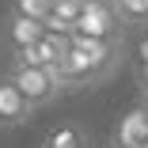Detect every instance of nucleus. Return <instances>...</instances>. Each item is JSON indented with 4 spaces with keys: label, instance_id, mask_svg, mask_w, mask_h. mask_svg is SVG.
Listing matches in <instances>:
<instances>
[{
    "label": "nucleus",
    "instance_id": "nucleus-7",
    "mask_svg": "<svg viewBox=\"0 0 148 148\" xmlns=\"http://www.w3.org/2000/svg\"><path fill=\"white\" fill-rule=\"evenodd\" d=\"M122 27H148V0H110Z\"/></svg>",
    "mask_w": 148,
    "mask_h": 148
},
{
    "label": "nucleus",
    "instance_id": "nucleus-8",
    "mask_svg": "<svg viewBox=\"0 0 148 148\" xmlns=\"http://www.w3.org/2000/svg\"><path fill=\"white\" fill-rule=\"evenodd\" d=\"M42 144L46 148H87V137L80 125H53Z\"/></svg>",
    "mask_w": 148,
    "mask_h": 148
},
{
    "label": "nucleus",
    "instance_id": "nucleus-1",
    "mask_svg": "<svg viewBox=\"0 0 148 148\" xmlns=\"http://www.w3.org/2000/svg\"><path fill=\"white\" fill-rule=\"evenodd\" d=\"M8 80L23 91V99L31 103L34 110H38V106H49L57 95L65 91L61 80H57V72H53V69H38V65H12Z\"/></svg>",
    "mask_w": 148,
    "mask_h": 148
},
{
    "label": "nucleus",
    "instance_id": "nucleus-12",
    "mask_svg": "<svg viewBox=\"0 0 148 148\" xmlns=\"http://www.w3.org/2000/svg\"><path fill=\"white\" fill-rule=\"evenodd\" d=\"M144 110H148V99H144Z\"/></svg>",
    "mask_w": 148,
    "mask_h": 148
},
{
    "label": "nucleus",
    "instance_id": "nucleus-10",
    "mask_svg": "<svg viewBox=\"0 0 148 148\" xmlns=\"http://www.w3.org/2000/svg\"><path fill=\"white\" fill-rule=\"evenodd\" d=\"M140 65H148V38L140 42Z\"/></svg>",
    "mask_w": 148,
    "mask_h": 148
},
{
    "label": "nucleus",
    "instance_id": "nucleus-3",
    "mask_svg": "<svg viewBox=\"0 0 148 148\" xmlns=\"http://www.w3.org/2000/svg\"><path fill=\"white\" fill-rule=\"evenodd\" d=\"M53 72H57V80H61L65 91H76V87H91V84H99L110 69H103L99 61H91L87 53H80V49L72 46L61 61L53 65Z\"/></svg>",
    "mask_w": 148,
    "mask_h": 148
},
{
    "label": "nucleus",
    "instance_id": "nucleus-11",
    "mask_svg": "<svg viewBox=\"0 0 148 148\" xmlns=\"http://www.w3.org/2000/svg\"><path fill=\"white\" fill-rule=\"evenodd\" d=\"M140 84L148 87V65H140Z\"/></svg>",
    "mask_w": 148,
    "mask_h": 148
},
{
    "label": "nucleus",
    "instance_id": "nucleus-13",
    "mask_svg": "<svg viewBox=\"0 0 148 148\" xmlns=\"http://www.w3.org/2000/svg\"><path fill=\"white\" fill-rule=\"evenodd\" d=\"M110 148H118V144H110Z\"/></svg>",
    "mask_w": 148,
    "mask_h": 148
},
{
    "label": "nucleus",
    "instance_id": "nucleus-6",
    "mask_svg": "<svg viewBox=\"0 0 148 148\" xmlns=\"http://www.w3.org/2000/svg\"><path fill=\"white\" fill-rule=\"evenodd\" d=\"M8 42H12V49H23V46H34V42H42V34H46V27L38 23V19H27V15H8Z\"/></svg>",
    "mask_w": 148,
    "mask_h": 148
},
{
    "label": "nucleus",
    "instance_id": "nucleus-5",
    "mask_svg": "<svg viewBox=\"0 0 148 148\" xmlns=\"http://www.w3.org/2000/svg\"><path fill=\"white\" fill-rule=\"evenodd\" d=\"M31 114H34V106L23 99V91L8 76H0V129H15L23 122H31Z\"/></svg>",
    "mask_w": 148,
    "mask_h": 148
},
{
    "label": "nucleus",
    "instance_id": "nucleus-14",
    "mask_svg": "<svg viewBox=\"0 0 148 148\" xmlns=\"http://www.w3.org/2000/svg\"><path fill=\"white\" fill-rule=\"evenodd\" d=\"M42 148H46V144H42Z\"/></svg>",
    "mask_w": 148,
    "mask_h": 148
},
{
    "label": "nucleus",
    "instance_id": "nucleus-4",
    "mask_svg": "<svg viewBox=\"0 0 148 148\" xmlns=\"http://www.w3.org/2000/svg\"><path fill=\"white\" fill-rule=\"evenodd\" d=\"M114 144L118 148H148V110L144 103L129 106L114 125Z\"/></svg>",
    "mask_w": 148,
    "mask_h": 148
},
{
    "label": "nucleus",
    "instance_id": "nucleus-2",
    "mask_svg": "<svg viewBox=\"0 0 148 148\" xmlns=\"http://www.w3.org/2000/svg\"><path fill=\"white\" fill-rule=\"evenodd\" d=\"M72 34H84V38H99V42H118L122 38V23H118L110 0H87L80 19H76V31Z\"/></svg>",
    "mask_w": 148,
    "mask_h": 148
},
{
    "label": "nucleus",
    "instance_id": "nucleus-9",
    "mask_svg": "<svg viewBox=\"0 0 148 148\" xmlns=\"http://www.w3.org/2000/svg\"><path fill=\"white\" fill-rule=\"evenodd\" d=\"M12 12H15V15H27V19L46 23V15L53 12V0H12Z\"/></svg>",
    "mask_w": 148,
    "mask_h": 148
}]
</instances>
